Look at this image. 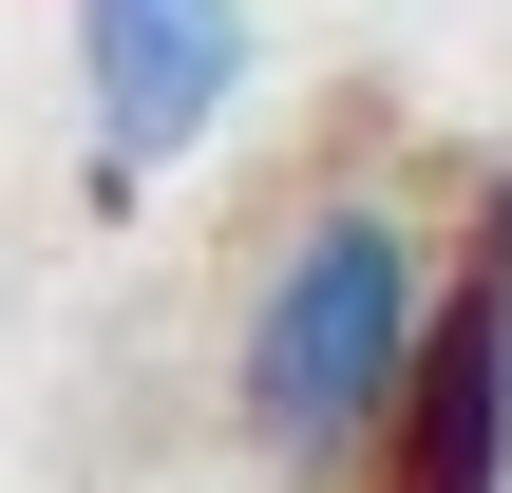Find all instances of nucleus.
Here are the masks:
<instances>
[{
  "mask_svg": "<svg viewBox=\"0 0 512 493\" xmlns=\"http://www.w3.org/2000/svg\"><path fill=\"white\" fill-rule=\"evenodd\" d=\"M437 228L399 190H323L266 228L247 304H228V437L266 456L285 493H361L380 437H399V380L437 342Z\"/></svg>",
  "mask_w": 512,
  "mask_h": 493,
  "instance_id": "f257e3e1",
  "label": "nucleus"
},
{
  "mask_svg": "<svg viewBox=\"0 0 512 493\" xmlns=\"http://www.w3.org/2000/svg\"><path fill=\"white\" fill-rule=\"evenodd\" d=\"M247 57H266V19H247V0H76L95 171H114V190L190 171V152H209V133L247 114Z\"/></svg>",
  "mask_w": 512,
  "mask_h": 493,
  "instance_id": "f03ea898",
  "label": "nucleus"
},
{
  "mask_svg": "<svg viewBox=\"0 0 512 493\" xmlns=\"http://www.w3.org/2000/svg\"><path fill=\"white\" fill-rule=\"evenodd\" d=\"M361 493H512V209L456 247L437 342H418L399 437H380V475H361Z\"/></svg>",
  "mask_w": 512,
  "mask_h": 493,
  "instance_id": "7ed1b4c3",
  "label": "nucleus"
}]
</instances>
